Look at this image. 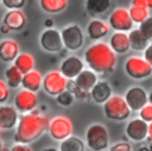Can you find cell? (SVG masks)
<instances>
[{"label": "cell", "mask_w": 152, "mask_h": 151, "mask_svg": "<svg viewBox=\"0 0 152 151\" xmlns=\"http://www.w3.org/2000/svg\"><path fill=\"white\" fill-rule=\"evenodd\" d=\"M50 119L37 109L21 114L15 125L14 141L19 144H31L37 140L49 126Z\"/></svg>", "instance_id": "1"}, {"label": "cell", "mask_w": 152, "mask_h": 151, "mask_svg": "<svg viewBox=\"0 0 152 151\" xmlns=\"http://www.w3.org/2000/svg\"><path fill=\"white\" fill-rule=\"evenodd\" d=\"M86 63L95 74H104L114 70L116 54L104 42H95L84 52Z\"/></svg>", "instance_id": "2"}, {"label": "cell", "mask_w": 152, "mask_h": 151, "mask_svg": "<svg viewBox=\"0 0 152 151\" xmlns=\"http://www.w3.org/2000/svg\"><path fill=\"white\" fill-rule=\"evenodd\" d=\"M103 112L108 119L116 120V121L126 120L131 114V109L128 108L125 99L115 94L112 95L103 103Z\"/></svg>", "instance_id": "3"}, {"label": "cell", "mask_w": 152, "mask_h": 151, "mask_svg": "<svg viewBox=\"0 0 152 151\" xmlns=\"http://www.w3.org/2000/svg\"><path fill=\"white\" fill-rule=\"evenodd\" d=\"M86 141L90 150L103 151L108 147L109 136L106 126L101 124H93L88 127L86 133Z\"/></svg>", "instance_id": "4"}, {"label": "cell", "mask_w": 152, "mask_h": 151, "mask_svg": "<svg viewBox=\"0 0 152 151\" xmlns=\"http://www.w3.org/2000/svg\"><path fill=\"white\" fill-rule=\"evenodd\" d=\"M126 74L134 80H142L152 74V67L139 56H132L125 62Z\"/></svg>", "instance_id": "5"}, {"label": "cell", "mask_w": 152, "mask_h": 151, "mask_svg": "<svg viewBox=\"0 0 152 151\" xmlns=\"http://www.w3.org/2000/svg\"><path fill=\"white\" fill-rule=\"evenodd\" d=\"M61 37H62L63 46L70 51L80 50L81 46L83 45V42H84L83 31L76 24L65 26L61 31Z\"/></svg>", "instance_id": "6"}, {"label": "cell", "mask_w": 152, "mask_h": 151, "mask_svg": "<svg viewBox=\"0 0 152 151\" xmlns=\"http://www.w3.org/2000/svg\"><path fill=\"white\" fill-rule=\"evenodd\" d=\"M48 131L50 136L58 141H62L63 139L71 136L72 132V122L71 120L65 115H57L52 118L49 121Z\"/></svg>", "instance_id": "7"}, {"label": "cell", "mask_w": 152, "mask_h": 151, "mask_svg": "<svg viewBox=\"0 0 152 151\" xmlns=\"http://www.w3.org/2000/svg\"><path fill=\"white\" fill-rule=\"evenodd\" d=\"M66 83L68 80L58 71V70H51L49 71L42 81V86L44 90L51 95V96H57L62 92L66 89Z\"/></svg>", "instance_id": "8"}, {"label": "cell", "mask_w": 152, "mask_h": 151, "mask_svg": "<svg viewBox=\"0 0 152 151\" xmlns=\"http://www.w3.org/2000/svg\"><path fill=\"white\" fill-rule=\"evenodd\" d=\"M109 26L115 32H127L131 31L133 27V21L129 17L128 10L125 7H116L112 11L109 18H108Z\"/></svg>", "instance_id": "9"}, {"label": "cell", "mask_w": 152, "mask_h": 151, "mask_svg": "<svg viewBox=\"0 0 152 151\" xmlns=\"http://www.w3.org/2000/svg\"><path fill=\"white\" fill-rule=\"evenodd\" d=\"M13 103H14L13 106L18 113L26 114V113H30L33 109H36L37 103H38V97H37L36 93H32L30 90L21 88L14 95Z\"/></svg>", "instance_id": "10"}, {"label": "cell", "mask_w": 152, "mask_h": 151, "mask_svg": "<svg viewBox=\"0 0 152 151\" xmlns=\"http://www.w3.org/2000/svg\"><path fill=\"white\" fill-rule=\"evenodd\" d=\"M40 46L48 52H58L63 48L61 32L56 29H46L40 33L39 37Z\"/></svg>", "instance_id": "11"}, {"label": "cell", "mask_w": 152, "mask_h": 151, "mask_svg": "<svg viewBox=\"0 0 152 151\" xmlns=\"http://www.w3.org/2000/svg\"><path fill=\"white\" fill-rule=\"evenodd\" d=\"M128 108L134 112H139L147 102V93L141 87H132L129 88L124 96Z\"/></svg>", "instance_id": "12"}, {"label": "cell", "mask_w": 152, "mask_h": 151, "mask_svg": "<svg viewBox=\"0 0 152 151\" xmlns=\"http://www.w3.org/2000/svg\"><path fill=\"white\" fill-rule=\"evenodd\" d=\"M83 67H84V63L80 57L69 56L61 63V67H59L58 71L66 80H74L83 70Z\"/></svg>", "instance_id": "13"}, {"label": "cell", "mask_w": 152, "mask_h": 151, "mask_svg": "<svg viewBox=\"0 0 152 151\" xmlns=\"http://www.w3.org/2000/svg\"><path fill=\"white\" fill-rule=\"evenodd\" d=\"M148 124L141 120L140 118L132 119L126 125V134L133 141H142L147 138Z\"/></svg>", "instance_id": "14"}, {"label": "cell", "mask_w": 152, "mask_h": 151, "mask_svg": "<svg viewBox=\"0 0 152 151\" xmlns=\"http://www.w3.org/2000/svg\"><path fill=\"white\" fill-rule=\"evenodd\" d=\"M19 113L13 105H0V130H12L15 127Z\"/></svg>", "instance_id": "15"}, {"label": "cell", "mask_w": 152, "mask_h": 151, "mask_svg": "<svg viewBox=\"0 0 152 151\" xmlns=\"http://www.w3.org/2000/svg\"><path fill=\"white\" fill-rule=\"evenodd\" d=\"M8 31H20L26 24V17L21 10H8L2 19Z\"/></svg>", "instance_id": "16"}, {"label": "cell", "mask_w": 152, "mask_h": 151, "mask_svg": "<svg viewBox=\"0 0 152 151\" xmlns=\"http://www.w3.org/2000/svg\"><path fill=\"white\" fill-rule=\"evenodd\" d=\"M74 80H75L74 81L75 86L81 92L88 93L94 87V84L97 82V75L90 69H83Z\"/></svg>", "instance_id": "17"}, {"label": "cell", "mask_w": 152, "mask_h": 151, "mask_svg": "<svg viewBox=\"0 0 152 151\" xmlns=\"http://www.w3.org/2000/svg\"><path fill=\"white\" fill-rule=\"evenodd\" d=\"M19 44L14 39H4L0 42V59L5 63L14 62L19 55Z\"/></svg>", "instance_id": "18"}, {"label": "cell", "mask_w": 152, "mask_h": 151, "mask_svg": "<svg viewBox=\"0 0 152 151\" xmlns=\"http://www.w3.org/2000/svg\"><path fill=\"white\" fill-rule=\"evenodd\" d=\"M42 81H43V76L42 74L36 70L32 69L26 74H23V78H21V87L23 89L30 90L32 93H36L42 87Z\"/></svg>", "instance_id": "19"}, {"label": "cell", "mask_w": 152, "mask_h": 151, "mask_svg": "<svg viewBox=\"0 0 152 151\" xmlns=\"http://www.w3.org/2000/svg\"><path fill=\"white\" fill-rule=\"evenodd\" d=\"M91 99L97 103H104L113 94L112 88L107 81H97L89 92Z\"/></svg>", "instance_id": "20"}, {"label": "cell", "mask_w": 152, "mask_h": 151, "mask_svg": "<svg viewBox=\"0 0 152 151\" xmlns=\"http://www.w3.org/2000/svg\"><path fill=\"white\" fill-rule=\"evenodd\" d=\"M110 7L112 0H86V11L93 18L103 15Z\"/></svg>", "instance_id": "21"}, {"label": "cell", "mask_w": 152, "mask_h": 151, "mask_svg": "<svg viewBox=\"0 0 152 151\" xmlns=\"http://www.w3.org/2000/svg\"><path fill=\"white\" fill-rule=\"evenodd\" d=\"M108 32H109L108 24L101 19H93L87 26V33H88L89 38H91L94 40L101 39L102 37L107 36Z\"/></svg>", "instance_id": "22"}, {"label": "cell", "mask_w": 152, "mask_h": 151, "mask_svg": "<svg viewBox=\"0 0 152 151\" xmlns=\"http://www.w3.org/2000/svg\"><path fill=\"white\" fill-rule=\"evenodd\" d=\"M109 46L115 54H125L129 50L128 34L125 32H114L109 39Z\"/></svg>", "instance_id": "23"}, {"label": "cell", "mask_w": 152, "mask_h": 151, "mask_svg": "<svg viewBox=\"0 0 152 151\" xmlns=\"http://www.w3.org/2000/svg\"><path fill=\"white\" fill-rule=\"evenodd\" d=\"M21 74H26L30 70L34 69V58L32 55L27 54V52H21L17 56V58L14 59V64H13Z\"/></svg>", "instance_id": "24"}, {"label": "cell", "mask_w": 152, "mask_h": 151, "mask_svg": "<svg viewBox=\"0 0 152 151\" xmlns=\"http://www.w3.org/2000/svg\"><path fill=\"white\" fill-rule=\"evenodd\" d=\"M128 40H129V49H133L135 51H144L150 44V42L145 37H142V34L139 32L138 29L129 31Z\"/></svg>", "instance_id": "25"}, {"label": "cell", "mask_w": 152, "mask_h": 151, "mask_svg": "<svg viewBox=\"0 0 152 151\" xmlns=\"http://www.w3.org/2000/svg\"><path fill=\"white\" fill-rule=\"evenodd\" d=\"M39 5L44 12L56 14L66 8L68 0H39Z\"/></svg>", "instance_id": "26"}, {"label": "cell", "mask_w": 152, "mask_h": 151, "mask_svg": "<svg viewBox=\"0 0 152 151\" xmlns=\"http://www.w3.org/2000/svg\"><path fill=\"white\" fill-rule=\"evenodd\" d=\"M21 78H23V74L14 65H10L5 70V82L8 88L12 89L18 88L21 84Z\"/></svg>", "instance_id": "27"}, {"label": "cell", "mask_w": 152, "mask_h": 151, "mask_svg": "<svg viewBox=\"0 0 152 151\" xmlns=\"http://www.w3.org/2000/svg\"><path fill=\"white\" fill-rule=\"evenodd\" d=\"M58 151H84V144L80 138L69 136L61 141Z\"/></svg>", "instance_id": "28"}, {"label": "cell", "mask_w": 152, "mask_h": 151, "mask_svg": "<svg viewBox=\"0 0 152 151\" xmlns=\"http://www.w3.org/2000/svg\"><path fill=\"white\" fill-rule=\"evenodd\" d=\"M128 13H129V17H131L132 21L135 23V24H140L147 17H150V13H148L147 8H145L142 6H137V5H131V7L128 8Z\"/></svg>", "instance_id": "29"}, {"label": "cell", "mask_w": 152, "mask_h": 151, "mask_svg": "<svg viewBox=\"0 0 152 151\" xmlns=\"http://www.w3.org/2000/svg\"><path fill=\"white\" fill-rule=\"evenodd\" d=\"M139 32L148 42L152 39V17H147L142 23L139 24Z\"/></svg>", "instance_id": "30"}, {"label": "cell", "mask_w": 152, "mask_h": 151, "mask_svg": "<svg viewBox=\"0 0 152 151\" xmlns=\"http://www.w3.org/2000/svg\"><path fill=\"white\" fill-rule=\"evenodd\" d=\"M74 100H75V95L71 94V93H70L69 90H66V89L56 96V101H57L61 106H63V107H69V106H71L72 102H74Z\"/></svg>", "instance_id": "31"}, {"label": "cell", "mask_w": 152, "mask_h": 151, "mask_svg": "<svg viewBox=\"0 0 152 151\" xmlns=\"http://www.w3.org/2000/svg\"><path fill=\"white\" fill-rule=\"evenodd\" d=\"M139 117L141 120H144L145 122H151L152 121V105L146 103L140 111H139Z\"/></svg>", "instance_id": "32"}, {"label": "cell", "mask_w": 152, "mask_h": 151, "mask_svg": "<svg viewBox=\"0 0 152 151\" xmlns=\"http://www.w3.org/2000/svg\"><path fill=\"white\" fill-rule=\"evenodd\" d=\"M26 0H1V4L7 10H20L24 7Z\"/></svg>", "instance_id": "33"}, {"label": "cell", "mask_w": 152, "mask_h": 151, "mask_svg": "<svg viewBox=\"0 0 152 151\" xmlns=\"http://www.w3.org/2000/svg\"><path fill=\"white\" fill-rule=\"evenodd\" d=\"M10 97V88L4 80H0V103L4 105Z\"/></svg>", "instance_id": "34"}, {"label": "cell", "mask_w": 152, "mask_h": 151, "mask_svg": "<svg viewBox=\"0 0 152 151\" xmlns=\"http://www.w3.org/2000/svg\"><path fill=\"white\" fill-rule=\"evenodd\" d=\"M109 151H132V147H131V145H129L128 143L121 141V143L114 144V145L109 149Z\"/></svg>", "instance_id": "35"}, {"label": "cell", "mask_w": 152, "mask_h": 151, "mask_svg": "<svg viewBox=\"0 0 152 151\" xmlns=\"http://www.w3.org/2000/svg\"><path fill=\"white\" fill-rule=\"evenodd\" d=\"M151 67H152V43L147 45V48L144 50V57H142Z\"/></svg>", "instance_id": "36"}, {"label": "cell", "mask_w": 152, "mask_h": 151, "mask_svg": "<svg viewBox=\"0 0 152 151\" xmlns=\"http://www.w3.org/2000/svg\"><path fill=\"white\" fill-rule=\"evenodd\" d=\"M10 151H32V149L30 147V145L15 143L10 147Z\"/></svg>", "instance_id": "37"}, {"label": "cell", "mask_w": 152, "mask_h": 151, "mask_svg": "<svg viewBox=\"0 0 152 151\" xmlns=\"http://www.w3.org/2000/svg\"><path fill=\"white\" fill-rule=\"evenodd\" d=\"M132 5L142 6L145 8H152V0H132Z\"/></svg>", "instance_id": "38"}, {"label": "cell", "mask_w": 152, "mask_h": 151, "mask_svg": "<svg viewBox=\"0 0 152 151\" xmlns=\"http://www.w3.org/2000/svg\"><path fill=\"white\" fill-rule=\"evenodd\" d=\"M147 139L152 141V121L148 124V131H147Z\"/></svg>", "instance_id": "39"}, {"label": "cell", "mask_w": 152, "mask_h": 151, "mask_svg": "<svg viewBox=\"0 0 152 151\" xmlns=\"http://www.w3.org/2000/svg\"><path fill=\"white\" fill-rule=\"evenodd\" d=\"M44 24H45V26H46L48 29H51V27H52V25H53V21L49 19V20H45V23H44Z\"/></svg>", "instance_id": "40"}, {"label": "cell", "mask_w": 152, "mask_h": 151, "mask_svg": "<svg viewBox=\"0 0 152 151\" xmlns=\"http://www.w3.org/2000/svg\"><path fill=\"white\" fill-rule=\"evenodd\" d=\"M147 102H148L150 105H152V90H151L150 94L147 95Z\"/></svg>", "instance_id": "41"}, {"label": "cell", "mask_w": 152, "mask_h": 151, "mask_svg": "<svg viewBox=\"0 0 152 151\" xmlns=\"http://www.w3.org/2000/svg\"><path fill=\"white\" fill-rule=\"evenodd\" d=\"M43 151H58V150L55 149V147H46V149H44Z\"/></svg>", "instance_id": "42"}, {"label": "cell", "mask_w": 152, "mask_h": 151, "mask_svg": "<svg viewBox=\"0 0 152 151\" xmlns=\"http://www.w3.org/2000/svg\"><path fill=\"white\" fill-rule=\"evenodd\" d=\"M0 151H10V147H6V146H2Z\"/></svg>", "instance_id": "43"}, {"label": "cell", "mask_w": 152, "mask_h": 151, "mask_svg": "<svg viewBox=\"0 0 152 151\" xmlns=\"http://www.w3.org/2000/svg\"><path fill=\"white\" fill-rule=\"evenodd\" d=\"M139 151H148V147H140Z\"/></svg>", "instance_id": "44"}, {"label": "cell", "mask_w": 152, "mask_h": 151, "mask_svg": "<svg viewBox=\"0 0 152 151\" xmlns=\"http://www.w3.org/2000/svg\"><path fill=\"white\" fill-rule=\"evenodd\" d=\"M2 146H4V145H2V141L0 140V150H1V147H2Z\"/></svg>", "instance_id": "45"}, {"label": "cell", "mask_w": 152, "mask_h": 151, "mask_svg": "<svg viewBox=\"0 0 152 151\" xmlns=\"http://www.w3.org/2000/svg\"><path fill=\"white\" fill-rule=\"evenodd\" d=\"M148 151H152V144H151V146L148 147Z\"/></svg>", "instance_id": "46"}, {"label": "cell", "mask_w": 152, "mask_h": 151, "mask_svg": "<svg viewBox=\"0 0 152 151\" xmlns=\"http://www.w3.org/2000/svg\"><path fill=\"white\" fill-rule=\"evenodd\" d=\"M0 4H1V0H0Z\"/></svg>", "instance_id": "47"}, {"label": "cell", "mask_w": 152, "mask_h": 151, "mask_svg": "<svg viewBox=\"0 0 152 151\" xmlns=\"http://www.w3.org/2000/svg\"><path fill=\"white\" fill-rule=\"evenodd\" d=\"M0 133H1V130H0Z\"/></svg>", "instance_id": "48"}]
</instances>
